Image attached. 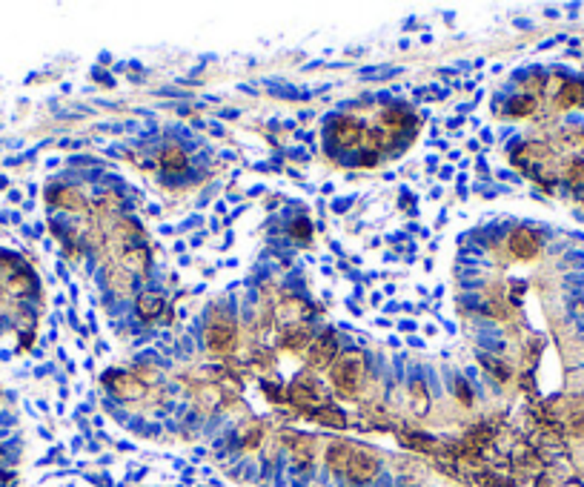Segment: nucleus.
<instances>
[{
  "mask_svg": "<svg viewBox=\"0 0 584 487\" xmlns=\"http://www.w3.org/2000/svg\"><path fill=\"white\" fill-rule=\"evenodd\" d=\"M364 381V355L347 353L332 364V387L341 396H355Z\"/></svg>",
  "mask_w": 584,
  "mask_h": 487,
  "instance_id": "nucleus-2",
  "label": "nucleus"
},
{
  "mask_svg": "<svg viewBox=\"0 0 584 487\" xmlns=\"http://www.w3.org/2000/svg\"><path fill=\"white\" fill-rule=\"evenodd\" d=\"M160 310H164V298H160L158 292H143V296L138 298V313L143 318H155Z\"/></svg>",
  "mask_w": 584,
  "mask_h": 487,
  "instance_id": "nucleus-10",
  "label": "nucleus"
},
{
  "mask_svg": "<svg viewBox=\"0 0 584 487\" xmlns=\"http://www.w3.org/2000/svg\"><path fill=\"white\" fill-rule=\"evenodd\" d=\"M292 459H295L298 467H306L313 462V444H310V438H301V442L292 447Z\"/></svg>",
  "mask_w": 584,
  "mask_h": 487,
  "instance_id": "nucleus-11",
  "label": "nucleus"
},
{
  "mask_svg": "<svg viewBox=\"0 0 584 487\" xmlns=\"http://www.w3.org/2000/svg\"><path fill=\"white\" fill-rule=\"evenodd\" d=\"M206 344H209V350H215V353L232 350V344H235V324H232V318H215L212 324H209V327H206Z\"/></svg>",
  "mask_w": 584,
  "mask_h": 487,
  "instance_id": "nucleus-5",
  "label": "nucleus"
},
{
  "mask_svg": "<svg viewBox=\"0 0 584 487\" xmlns=\"http://www.w3.org/2000/svg\"><path fill=\"white\" fill-rule=\"evenodd\" d=\"M160 167H164L167 172L186 169V152L181 150V146H167V150L160 152Z\"/></svg>",
  "mask_w": 584,
  "mask_h": 487,
  "instance_id": "nucleus-8",
  "label": "nucleus"
},
{
  "mask_svg": "<svg viewBox=\"0 0 584 487\" xmlns=\"http://www.w3.org/2000/svg\"><path fill=\"white\" fill-rule=\"evenodd\" d=\"M126 264H138L135 270H146V250H135L126 255Z\"/></svg>",
  "mask_w": 584,
  "mask_h": 487,
  "instance_id": "nucleus-17",
  "label": "nucleus"
},
{
  "mask_svg": "<svg viewBox=\"0 0 584 487\" xmlns=\"http://www.w3.org/2000/svg\"><path fill=\"white\" fill-rule=\"evenodd\" d=\"M510 250H513V255H518V258H533L535 252H539V238H535L530 230H515L513 235H510Z\"/></svg>",
  "mask_w": 584,
  "mask_h": 487,
  "instance_id": "nucleus-6",
  "label": "nucleus"
},
{
  "mask_svg": "<svg viewBox=\"0 0 584 487\" xmlns=\"http://www.w3.org/2000/svg\"><path fill=\"white\" fill-rule=\"evenodd\" d=\"M35 298H38V281L35 272L26 267L23 258L14 252L0 250V333L9 327V313L6 304L12 307L14 324L32 318L35 313Z\"/></svg>",
  "mask_w": 584,
  "mask_h": 487,
  "instance_id": "nucleus-1",
  "label": "nucleus"
},
{
  "mask_svg": "<svg viewBox=\"0 0 584 487\" xmlns=\"http://www.w3.org/2000/svg\"><path fill=\"white\" fill-rule=\"evenodd\" d=\"M364 138V126L358 121H352V118H338L335 123V141L341 146H355Z\"/></svg>",
  "mask_w": 584,
  "mask_h": 487,
  "instance_id": "nucleus-7",
  "label": "nucleus"
},
{
  "mask_svg": "<svg viewBox=\"0 0 584 487\" xmlns=\"http://www.w3.org/2000/svg\"><path fill=\"white\" fill-rule=\"evenodd\" d=\"M350 456H352V447H350V444H330V450H327V464H330V470H335V473H344Z\"/></svg>",
  "mask_w": 584,
  "mask_h": 487,
  "instance_id": "nucleus-9",
  "label": "nucleus"
},
{
  "mask_svg": "<svg viewBox=\"0 0 584 487\" xmlns=\"http://www.w3.org/2000/svg\"><path fill=\"white\" fill-rule=\"evenodd\" d=\"M533 109H535V101H533L530 95H524V97H513L510 106H507V115H530Z\"/></svg>",
  "mask_w": 584,
  "mask_h": 487,
  "instance_id": "nucleus-12",
  "label": "nucleus"
},
{
  "mask_svg": "<svg viewBox=\"0 0 584 487\" xmlns=\"http://www.w3.org/2000/svg\"><path fill=\"white\" fill-rule=\"evenodd\" d=\"M318 418H321V421H327V425H335V427L344 425V416L335 413V410H324V413H318Z\"/></svg>",
  "mask_w": 584,
  "mask_h": 487,
  "instance_id": "nucleus-18",
  "label": "nucleus"
},
{
  "mask_svg": "<svg viewBox=\"0 0 584 487\" xmlns=\"http://www.w3.org/2000/svg\"><path fill=\"white\" fill-rule=\"evenodd\" d=\"M579 101H581V86L579 84H567L561 89V95H559V106H573Z\"/></svg>",
  "mask_w": 584,
  "mask_h": 487,
  "instance_id": "nucleus-13",
  "label": "nucleus"
},
{
  "mask_svg": "<svg viewBox=\"0 0 584 487\" xmlns=\"http://www.w3.org/2000/svg\"><path fill=\"white\" fill-rule=\"evenodd\" d=\"M289 396L295 399L298 404H315V393L310 387H304V384H292L289 387Z\"/></svg>",
  "mask_w": 584,
  "mask_h": 487,
  "instance_id": "nucleus-15",
  "label": "nucleus"
},
{
  "mask_svg": "<svg viewBox=\"0 0 584 487\" xmlns=\"http://www.w3.org/2000/svg\"><path fill=\"white\" fill-rule=\"evenodd\" d=\"M306 338H310V335H306V330H298V327H295V330H289V333L284 335V347H287V350H301V347L306 344Z\"/></svg>",
  "mask_w": 584,
  "mask_h": 487,
  "instance_id": "nucleus-14",
  "label": "nucleus"
},
{
  "mask_svg": "<svg viewBox=\"0 0 584 487\" xmlns=\"http://www.w3.org/2000/svg\"><path fill=\"white\" fill-rule=\"evenodd\" d=\"M413 404H415V413H427V396H424V387H421V381H415L413 387Z\"/></svg>",
  "mask_w": 584,
  "mask_h": 487,
  "instance_id": "nucleus-16",
  "label": "nucleus"
},
{
  "mask_svg": "<svg viewBox=\"0 0 584 487\" xmlns=\"http://www.w3.org/2000/svg\"><path fill=\"white\" fill-rule=\"evenodd\" d=\"M378 473V459L372 456L369 450H355L352 447V456L347 462V470L344 476L352 482V484H369Z\"/></svg>",
  "mask_w": 584,
  "mask_h": 487,
  "instance_id": "nucleus-3",
  "label": "nucleus"
},
{
  "mask_svg": "<svg viewBox=\"0 0 584 487\" xmlns=\"http://www.w3.org/2000/svg\"><path fill=\"white\" fill-rule=\"evenodd\" d=\"M306 233H310V224H306V221H301V224L295 226V235H306Z\"/></svg>",
  "mask_w": 584,
  "mask_h": 487,
  "instance_id": "nucleus-19",
  "label": "nucleus"
},
{
  "mask_svg": "<svg viewBox=\"0 0 584 487\" xmlns=\"http://www.w3.org/2000/svg\"><path fill=\"white\" fill-rule=\"evenodd\" d=\"M338 359V335L335 333H324V335H315V341L310 344V361L313 367H330L335 364Z\"/></svg>",
  "mask_w": 584,
  "mask_h": 487,
  "instance_id": "nucleus-4",
  "label": "nucleus"
}]
</instances>
